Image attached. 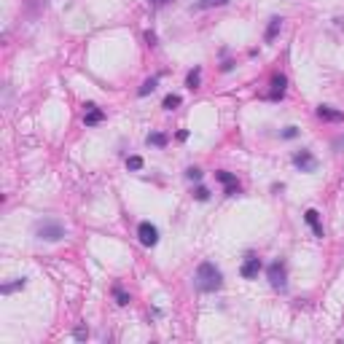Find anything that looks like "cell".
I'll use <instances>...</instances> for the list:
<instances>
[{
    "label": "cell",
    "instance_id": "d6986e66",
    "mask_svg": "<svg viewBox=\"0 0 344 344\" xmlns=\"http://www.w3.org/2000/svg\"><path fill=\"white\" fill-rule=\"evenodd\" d=\"M186 177H188V180H202V170L199 167H188L186 170Z\"/></svg>",
    "mask_w": 344,
    "mask_h": 344
},
{
    "label": "cell",
    "instance_id": "8992f818",
    "mask_svg": "<svg viewBox=\"0 0 344 344\" xmlns=\"http://www.w3.org/2000/svg\"><path fill=\"white\" fill-rule=\"evenodd\" d=\"M293 164L299 167L301 172H315L317 170V159L309 154V151H299V154L293 156Z\"/></svg>",
    "mask_w": 344,
    "mask_h": 344
},
{
    "label": "cell",
    "instance_id": "3957f363",
    "mask_svg": "<svg viewBox=\"0 0 344 344\" xmlns=\"http://www.w3.org/2000/svg\"><path fill=\"white\" fill-rule=\"evenodd\" d=\"M266 274H269V282H272V288H277V290H285V288H288V269H285V263H282V261L269 263Z\"/></svg>",
    "mask_w": 344,
    "mask_h": 344
},
{
    "label": "cell",
    "instance_id": "7c38bea8",
    "mask_svg": "<svg viewBox=\"0 0 344 344\" xmlns=\"http://www.w3.org/2000/svg\"><path fill=\"white\" fill-rule=\"evenodd\" d=\"M113 299H116L118 307H127V304H129V293L121 285H113Z\"/></svg>",
    "mask_w": 344,
    "mask_h": 344
},
{
    "label": "cell",
    "instance_id": "30bf717a",
    "mask_svg": "<svg viewBox=\"0 0 344 344\" xmlns=\"http://www.w3.org/2000/svg\"><path fill=\"white\" fill-rule=\"evenodd\" d=\"M285 86H288V78L285 76H274L272 78V91H269V100H282V94H285Z\"/></svg>",
    "mask_w": 344,
    "mask_h": 344
},
{
    "label": "cell",
    "instance_id": "603a6c76",
    "mask_svg": "<svg viewBox=\"0 0 344 344\" xmlns=\"http://www.w3.org/2000/svg\"><path fill=\"white\" fill-rule=\"evenodd\" d=\"M296 135H299V129H296V127H285V132H282L285 140H290V137H296Z\"/></svg>",
    "mask_w": 344,
    "mask_h": 344
},
{
    "label": "cell",
    "instance_id": "e0dca14e",
    "mask_svg": "<svg viewBox=\"0 0 344 344\" xmlns=\"http://www.w3.org/2000/svg\"><path fill=\"white\" fill-rule=\"evenodd\" d=\"M229 0H196V8H218V5H226Z\"/></svg>",
    "mask_w": 344,
    "mask_h": 344
},
{
    "label": "cell",
    "instance_id": "5b68a950",
    "mask_svg": "<svg viewBox=\"0 0 344 344\" xmlns=\"http://www.w3.org/2000/svg\"><path fill=\"white\" fill-rule=\"evenodd\" d=\"M258 272H261V258H258V256H248L242 261V266H240V274L245 277V280H256Z\"/></svg>",
    "mask_w": 344,
    "mask_h": 344
},
{
    "label": "cell",
    "instance_id": "d4e9b609",
    "mask_svg": "<svg viewBox=\"0 0 344 344\" xmlns=\"http://www.w3.org/2000/svg\"><path fill=\"white\" fill-rule=\"evenodd\" d=\"M172 3V0H151V5H156V8H162V5H167Z\"/></svg>",
    "mask_w": 344,
    "mask_h": 344
},
{
    "label": "cell",
    "instance_id": "ffe728a7",
    "mask_svg": "<svg viewBox=\"0 0 344 344\" xmlns=\"http://www.w3.org/2000/svg\"><path fill=\"white\" fill-rule=\"evenodd\" d=\"M24 288V280H16V282H8V285H3V293H14V290Z\"/></svg>",
    "mask_w": 344,
    "mask_h": 344
},
{
    "label": "cell",
    "instance_id": "4fadbf2b",
    "mask_svg": "<svg viewBox=\"0 0 344 344\" xmlns=\"http://www.w3.org/2000/svg\"><path fill=\"white\" fill-rule=\"evenodd\" d=\"M145 140H148V145H156V148H164V145H167V135H162V132H151V135L145 137Z\"/></svg>",
    "mask_w": 344,
    "mask_h": 344
},
{
    "label": "cell",
    "instance_id": "9c48e42d",
    "mask_svg": "<svg viewBox=\"0 0 344 344\" xmlns=\"http://www.w3.org/2000/svg\"><path fill=\"white\" fill-rule=\"evenodd\" d=\"M317 118H323V121H344V113L342 110H336V108H331V105H320L317 108Z\"/></svg>",
    "mask_w": 344,
    "mask_h": 344
},
{
    "label": "cell",
    "instance_id": "44dd1931",
    "mask_svg": "<svg viewBox=\"0 0 344 344\" xmlns=\"http://www.w3.org/2000/svg\"><path fill=\"white\" fill-rule=\"evenodd\" d=\"M127 167H129V170H140V167H143V159H140V156H129V159H127Z\"/></svg>",
    "mask_w": 344,
    "mask_h": 344
},
{
    "label": "cell",
    "instance_id": "7402d4cb",
    "mask_svg": "<svg viewBox=\"0 0 344 344\" xmlns=\"http://www.w3.org/2000/svg\"><path fill=\"white\" fill-rule=\"evenodd\" d=\"M194 196H196V199H199V202H207V199H210V191L204 188V186H199V188L194 191Z\"/></svg>",
    "mask_w": 344,
    "mask_h": 344
},
{
    "label": "cell",
    "instance_id": "484cf974",
    "mask_svg": "<svg viewBox=\"0 0 344 344\" xmlns=\"http://www.w3.org/2000/svg\"><path fill=\"white\" fill-rule=\"evenodd\" d=\"M336 148H344V137H342V140H336Z\"/></svg>",
    "mask_w": 344,
    "mask_h": 344
},
{
    "label": "cell",
    "instance_id": "277c9868",
    "mask_svg": "<svg viewBox=\"0 0 344 344\" xmlns=\"http://www.w3.org/2000/svg\"><path fill=\"white\" fill-rule=\"evenodd\" d=\"M137 240H140L145 248H154V245L159 242V229L154 226V223L143 221L140 226H137Z\"/></svg>",
    "mask_w": 344,
    "mask_h": 344
},
{
    "label": "cell",
    "instance_id": "5bb4252c",
    "mask_svg": "<svg viewBox=\"0 0 344 344\" xmlns=\"http://www.w3.org/2000/svg\"><path fill=\"white\" fill-rule=\"evenodd\" d=\"M199 81H202V70L194 68L188 73V78H186V86H188V89H199Z\"/></svg>",
    "mask_w": 344,
    "mask_h": 344
},
{
    "label": "cell",
    "instance_id": "9a60e30c",
    "mask_svg": "<svg viewBox=\"0 0 344 344\" xmlns=\"http://www.w3.org/2000/svg\"><path fill=\"white\" fill-rule=\"evenodd\" d=\"M280 27H282V19H280V16H274L272 22H269V27H266V41H272V38L277 35V30H280Z\"/></svg>",
    "mask_w": 344,
    "mask_h": 344
},
{
    "label": "cell",
    "instance_id": "52a82bcc",
    "mask_svg": "<svg viewBox=\"0 0 344 344\" xmlns=\"http://www.w3.org/2000/svg\"><path fill=\"white\" fill-rule=\"evenodd\" d=\"M215 180H218V183H223V186H226V194H229V196L240 194V183H237V177L231 175V172H226V170L215 172Z\"/></svg>",
    "mask_w": 344,
    "mask_h": 344
},
{
    "label": "cell",
    "instance_id": "ba28073f",
    "mask_svg": "<svg viewBox=\"0 0 344 344\" xmlns=\"http://www.w3.org/2000/svg\"><path fill=\"white\" fill-rule=\"evenodd\" d=\"M84 124H86V127H94V124H100L102 121V118H105V113H102V110L100 108H97V105H84Z\"/></svg>",
    "mask_w": 344,
    "mask_h": 344
},
{
    "label": "cell",
    "instance_id": "2e32d148",
    "mask_svg": "<svg viewBox=\"0 0 344 344\" xmlns=\"http://www.w3.org/2000/svg\"><path fill=\"white\" fill-rule=\"evenodd\" d=\"M156 84H159V78H148V81H145V84L140 86V89H137V94H140V97H145V94H151V91L156 89Z\"/></svg>",
    "mask_w": 344,
    "mask_h": 344
},
{
    "label": "cell",
    "instance_id": "6da1fadb",
    "mask_svg": "<svg viewBox=\"0 0 344 344\" xmlns=\"http://www.w3.org/2000/svg\"><path fill=\"white\" fill-rule=\"evenodd\" d=\"M194 285H196V290H202V293H215V290H221L223 288L221 269H218L213 261H202L199 266H196Z\"/></svg>",
    "mask_w": 344,
    "mask_h": 344
},
{
    "label": "cell",
    "instance_id": "7a4b0ae2",
    "mask_svg": "<svg viewBox=\"0 0 344 344\" xmlns=\"http://www.w3.org/2000/svg\"><path fill=\"white\" fill-rule=\"evenodd\" d=\"M35 234H38V240L59 242V240H65V226L59 221H54V218H46V221L35 223Z\"/></svg>",
    "mask_w": 344,
    "mask_h": 344
},
{
    "label": "cell",
    "instance_id": "8fae6325",
    "mask_svg": "<svg viewBox=\"0 0 344 344\" xmlns=\"http://www.w3.org/2000/svg\"><path fill=\"white\" fill-rule=\"evenodd\" d=\"M304 218H307V223H309V226H312L315 237H323V226H320V213H317V210H307V213H304Z\"/></svg>",
    "mask_w": 344,
    "mask_h": 344
},
{
    "label": "cell",
    "instance_id": "ac0fdd59",
    "mask_svg": "<svg viewBox=\"0 0 344 344\" xmlns=\"http://www.w3.org/2000/svg\"><path fill=\"white\" fill-rule=\"evenodd\" d=\"M177 105H180V97H177V94H167V97H164V110H175Z\"/></svg>",
    "mask_w": 344,
    "mask_h": 344
},
{
    "label": "cell",
    "instance_id": "cb8c5ba5",
    "mask_svg": "<svg viewBox=\"0 0 344 344\" xmlns=\"http://www.w3.org/2000/svg\"><path fill=\"white\" fill-rule=\"evenodd\" d=\"M73 336H76V339H86L89 331H86V328H76V331H73Z\"/></svg>",
    "mask_w": 344,
    "mask_h": 344
}]
</instances>
